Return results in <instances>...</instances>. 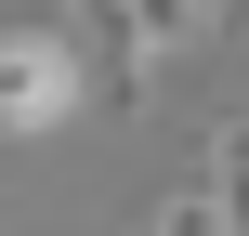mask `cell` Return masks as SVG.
<instances>
[{"mask_svg": "<svg viewBox=\"0 0 249 236\" xmlns=\"http://www.w3.org/2000/svg\"><path fill=\"white\" fill-rule=\"evenodd\" d=\"M79 92H92V79H79V53H66L53 26H0V131H13V145H26V131H66Z\"/></svg>", "mask_w": 249, "mask_h": 236, "instance_id": "obj_1", "label": "cell"}, {"mask_svg": "<svg viewBox=\"0 0 249 236\" xmlns=\"http://www.w3.org/2000/svg\"><path fill=\"white\" fill-rule=\"evenodd\" d=\"M210 184H223V210H236V223H249V118H236V131H223V145H210Z\"/></svg>", "mask_w": 249, "mask_h": 236, "instance_id": "obj_2", "label": "cell"}, {"mask_svg": "<svg viewBox=\"0 0 249 236\" xmlns=\"http://www.w3.org/2000/svg\"><path fill=\"white\" fill-rule=\"evenodd\" d=\"M210 13H236V0H210Z\"/></svg>", "mask_w": 249, "mask_h": 236, "instance_id": "obj_3", "label": "cell"}]
</instances>
